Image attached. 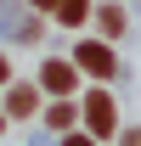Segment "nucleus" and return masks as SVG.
<instances>
[{
	"instance_id": "1",
	"label": "nucleus",
	"mask_w": 141,
	"mask_h": 146,
	"mask_svg": "<svg viewBox=\"0 0 141 146\" xmlns=\"http://www.w3.org/2000/svg\"><path fill=\"white\" fill-rule=\"evenodd\" d=\"M79 129H85V135H96V141H113V135H119V101H113V90H107V84L79 90Z\"/></svg>"
},
{
	"instance_id": "2",
	"label": "nucleus",
	"mask_w": 141,
	"mask_h": 146,
	"mask_svg": "<svg viewBox=\"0 0 141 146\" xmlns=\"http://www.w3.org/2000/svg\"><path fill=\"white\" fill-rule=\"evenodd\" d=\"M0 34L11 45H40L45 39V17H40L28 0H0Z\"/></svg>"
},
{
	"instance_id": "3",
	"label": "nucleus",
	"mask_w": 141,
	"mask_h": 146,
	"mask_svg": "<svg viewBox=\"0 0 141 146\" xmlns=\"http://www.w3.org/2000/svg\"><path fill=\"white\" fill-rule=\"evenodd\" d=\"M68 62L85 73V79H96V84H113V79H119V68H124L119 56H113V39H79Z\"/></svg>"
},
{
	"instance_id": "4",
	"label": "nucleus",
	"mask_w": 141,
	"mask_h": 146,
	"mask_svg": "<svg viewBox=\"0 0 141 146\" xmlns=\"http://www.w3.org/2000/svg\"><path fill=\"white\" fill-rule=\"evenodd\" d=\"M34 84H40V96H79V68L68 56H45L40 73H34Z\"/></svg>"
},
{
	"instance_id": "5",
	"label": "nucleus",
	"mask_w": 141,
	"mask_h": 146,
	"mask_svg": "<svg viewBox=\"0 0 141 146\" xmlns=\"http://www.w3.org/2000/svg\"><path fill=\"white\" fill-rule=\"evenodd\" d=\"M6 118H34L40 112V84H11V79H6Z\"/></svg>"
},
{
	"instance_id": "6",
	"label": "nucleus",
	"mask_w": 141,
	"mask_h": 146,
	"mask_svg": "<svg viewBox=\"0 0 141 146\" xmlns=\"http://www.w3.org/2000/svg\"><path fill=\"white\" fill-rule=\"evenodd\" d=\"M40 118H45V129H51V135L73 129V124H79V96H51V107L40 112Z\"/></svg>"
},
{
	"instance_id": "7",
	"label": "nucleus",
	"mask_w": 141,
	"mask_h": 146,
	"mask_svg": "<svg viewBox=\"0 0 141 146\" xmlns=\"http://www.w3.org/2000/svg\"><path fill=\"white\" fill-rule=\"evenodd\" d=\"M90 17H96L102 39H124V28H130V17H124V6H119V0H102V6H90Z\"/></svg>"
},
{
	"instance_id": "8",
	"label": "nucleus",
	"mask_w": 141,
	"mask_h": 146,
	"mask_svg": "<svg viewBox=\"0 0 141 146\" xmlns=\"http://www.w3.org/2000/svg\"><path fill=\"white\" fill-rule=\"evenodd\" d=\"M90 6H96V0H56V6H51V17L62 23V28H79V23L90 17Z\"/></svg>"
},
{
	"instance_id": "9",
	"label": "nucleus",
	"mask_w": 141,
	"mask_h": 146,
	"mask_svg": "<svg viewBox=\"0 0 141 146\" xmlns=\"http://www.w3.org/2000/svg\"><path fill=\"white\" fill-rule=\"evenodd\" d=\"M56 146H102V141H96V135H85V129L73 124V129H62V135H56Z\"/></svg>"
},
{
	"instance_id": "10",
	"label": "nucleus",
	"mask_w": 141,
	"mask_h": 146,
	"mask_svg": "<svg viewBox=\"0 0 141 146\" xmlns=\"http://www.w3.org/2000/svg\"><path fill=\"white\" fill-rule=\"evenodd\" d=\"M119 146H141V129H124V135H113Z\"/></svg>"
},
{
	"instance_id": "11",
	"label": "nucleus",
	"mask_w": 141,
	"mask_h": 146,
	"mask_svg": "<svg viewBox=\"0 0 141 146\" xmlns=\"http://www.w3.org/2000/svg\"><path fill=\"white\" fill-rule=\"evenodd\" d=\"M6 79H11V62H6V56H0V84H6Z\"/></svg>"
},
{
	"instance_id": "12",
	"label": "nucleus",
	"mask_w": 141,
	"mask_h": 146,
	"mask_svg": "<svg viewBox=\"0 0 141 146\" xmlns=\"http://www.w3.org/2000/svg\"><path fill=\"white\" fill-rule=\"evenodd\" d=\"M28 6H34V11H51V6H56V0H28Z\"/></svg>"
},
{
	"instance_id": "13",
	"label": "nucleus",
	"mask_w": 141,
	"mask_h": 146,
	"mask_svg": "<svg viewBox=\"0 0 141 146\" xmlns=\"http://www.w3.org/2000/svg\"><path fill=\"white\" fill-rule=\"evenodd\" d=\"M6 124H11V118H6V112H0V135H6Z\"/></svg>"
},
{
	"instance_id": "14",
	"label": "nucleus",
	"mask_w": 141,
	"mask_h": 146,
	"mask_svg": "<svg viewBox=\"0 0 141 146\" xmlns=\"http://www.w3.org/2000/svg\"><path fill=\"white\" fill-rule=\"evenodd\" d=\"M28 146H51V141H28Z\"/></svg>"
}]
</instances>
